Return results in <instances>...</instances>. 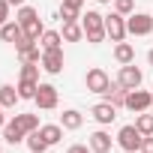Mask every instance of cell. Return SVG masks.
<instances>
[{
    "instance_id": "2",
    "label": "cell",
    "mask_w": 153,
    "mask_h": 153,
    "mask_svg": "<svg viewBox=\"0 0 153 153\" xmlns=\"http://www.w3.org/2000/svg\"><path fill=\"white\" fill-rule=\"evenodd\" d=\"M141 141H144V135L138 132V126H123V129H120V135H117V144H120L126 153L141 150Z\"/></svg>"
},
{
    "instance_id": "3",
    "label": "cell",
    "mask_w": 153,
    "mask_h": 153,
    "mask_svg": "<svg viewBox=\"0 0 153 153\" xmlns=\"http://www.w3.org/2000/svg\"><path fill=\"white\" fill-rule=\"evenodd\" d=\"M105 33L111 36V42H123V36H126L129 30H126V21H123V15H120V12L105 15Z\"/></svg>"
},
{
    "instance_id": "11",
    "label": "cell",
    "mask_w": 153,
    "mask_h": 153,
    "mask_svg": "<svg viewBox=\"0 0 153 153\" xmlns=\"http://www.w3.org/2000/svg\"><path fill=\"white\" fill-rule=\"evenodd\" d=\"M99 123H111L114 117H117V105H111V102H99V105H93V111H90Z\"/></svg>"
},
{
    "instance_id": "18",
    "label": "cell",
    "mask_w": 153,
    "mask_h": 153,
    "mask_svg": "<svg viewBox=\"0 0 153 153\" xmlns=\"http://www.w3.org/2000/svg\"><path fill=\"white\" fill-rule=\"evenodd\" d=\"M15 123H18V126H21L27 135L39 129V117H36V114H15Z\"/></svg>"
},
{
    "instance_id": "1",
    "label": "cell",
    "mask_w": 153,
    "mask_h": 153,
    "mask_svg": "<svg viewBox=\"0 0 153 153\" xmlns=\"http://www.w3.org/2000/svg\"><path fill=\"white\" fill-rule=\"evenodd\" d=\"M81 27H84V33H87V42H93V45H99L108 33H105V15H99V12H87V15H81Z\"/></svg>"
},
{
    "instance_id": "23",
    "label": "cell",
    "mask_w": 153,
    "mask_h": 153,
    "mask_svg": "<svg viewBox=\"0 0 153 153\" xmlns=\"http://www.w3.org/2000/svg\"><path fill=\"white\" fill-rule=\"evenodd\" d=\"M135 126H138V132H141V135H153V114H144V111H138V120H135Z\"/></svg>"
},
{
    "instance_id": "15",
    "label": "cell",
    "mask_w": 153,
    "mask_h": 153,
    "mask_svg": "<svg viewBox=\"0 0 153 153\" xmlns=\"http://www.w3.org/2000/svg\"><path fill=\"white\" fill-rule=\"evenodd\" d=\"M114 60L123 66V63H132L135 60V48L129 45V42H117V48H114Z\"/></svg>"
},
{
    "instance_id": "21",
    "label": "cell",
    "mask_w": 153,
    "mask_h": 153,
    "mask_svg": "<svg viewBox=\"0 0 153 153\" xmlns=\"http://www.w3.org/2000/svg\"><path fill=\"white\" fill-rule=\"evenodd\" d=\"M60 42H63V36H60L57 30H45V33H42V51L60 48Z\"/></svg>"
},
{
    "instance_id": "27",
    "label": "cell",
    "mask_w": 153,
    "mask_h": 153,
    "mask_svg": "<svg viewBox=\"0 0 153 153\" xmlns=\"http://www.w3.org/2000/svg\"><path fill=\"white\" fill-rule=\"evenodd\" d=\"M21 78L36 81V78H39V66H36V63H24V66H21Z\"/></svg>"
},
{
    "instance_id": "12",
    "label": "cell",
    "mask_w": 153,
    "mask_h": 153,
    "mask_svg": "<svg viewBox=\"0 0 153 153\" xmlns=\"http://www.w3.org/2000/svg\"><path fill=\"white\" fill-rule=\"evenodd\" d=\"M90 150H93V153H108V150H111V135L102 132V129L93 132V135H90Z\"/></svg>"
},
{
    "instance_id": "17",
    "label": "cell",
    "mask_w": 153,
    "mask_h": 153,
    "mask_svg": "<svg viewBox=\"0 0 153 153\" xmlns=\"http://www.w3.org/2000/svg\"><path fill=\"white\" fill-rule=\"evenodd\" d=\"M24 135H27V132H24V129H21V126H18L15 120H9V123L3 126V138H6L9 144H18V141H21Z\"/></svg>"
},
{
    "instance_id": "38",
    "label": "cell",
    "mask_w": 153,
    "mask_h": 153,
    "mask_svg": "<svg viewBox=\"0 0 153 153\" xmlns=\"http://www.w3.org/2000/svg\"><path fill=\"white\" fill-rule=\"evenodd\" d=\"M135 153H138V150H135Z\"/></svg>"
},
{
    "instance_id": "31",
    "label": "cell",
    "mask_w": 153,
    "mask_h": 153,
    "mask_svg": "<svg viewBox=\"0 0 153 153\" xmlns=\"http://www.w3.org/2000/svg\"><path fill=\"white\" fill-rule=\"evenodd\" d=\"M81 3H84V0H63V9H72V12H78V9H81Z\"/></svg>"
},
{
    "instance_id": "28",
    "label": "cell",
    "mask_w": 153,
    "mask_h": 153,
    "mask_svg": "<svg viewBox=\"0 0 153 153\" xmlns=\"http://www.w3.org/2000/svg\"><path fill=\"white\" fill-rule=\"evenodd\" d=\"M114 9H117L120 15H129V12L135 9V0H114Z\"/></svg>"
},
{
    "instance_id": "14",
    "label": "cell",
    "mask_w": 153,
    "mask_h": 153,
    "mask_svg": "<svg viewBox=\"0 0 153 153\" xmlns=\"http://www.w3.org/2000/svg\"><path fill=\"white\" fill-rule=\"evenodd\" d=\"M39 135H42V138H45V144L51 147V144H57V141L63 138V126H60V123H48V126H42V129H39Z\"/></svg>"
},
{
    "instance_id": "35",
    "label": "cell",
    "mask_w": 153,
    "mask_h": 153,
    "mask_svg": "<svg viewBox=\"0 0 153 153\" xmlns=\"http://www.w3.org/2000/svg\"><path fill=\"white\" fill-rule=\"evenodd\" d=\"M9 6H24V0H9Z\"/></svg>"
},
{
    "instance_id": "24",
    "label": "cell",
    "mask_w": 153,
    "mask_h": 153,
    "mask_svg": "<svg viewBox=\"0 0 153 153\" xmlns=\"http://www.w3.org/2000/svg\"><path fill=\"white\" fill-rule=\"evenodd\" d=\"M27 147H30V150H33V153H45V147H48V144H45V138H42V135H39V129H36V132H30V135H27Z\"/></svg>"
},
{
    "instance_id": "37",
    "label": "cell",
    "mask_w": 153,
    "mask_h": 153,
    "mask_svg": "<svg viewBox=\"0 0 153 153\" xmlns=\"http://www.w3.org/2000/svg\"><path fill=\"white\" fill-rule=\"evenodd\" d=\"M99 3H111V0H99Z\"/></svg>"
},
{
    "instance_id": "22",
    "label": "cell",
    "mask_w": 153,
    "mask_h": 153,
    "mask_svg": "<svg viewBox=\"0 0 153 153\" xmlns=\"http://www.w3.org/2000/svg\"><path fill=\"white\" fill-rule=\"evenodd\" d=\"M18 57H21V63H42V51H39V45H36V42H33L30 48L18 51Z\"/></svg>"
},
{
    "instance_id": "6",
    "label": "cell",
    "mask_w": 153,
    "mask_h": 153,
    "mask_svg": "<svg viewBox=\"0 0 153 153\" xmlns=\"http://www.w3.org/2000/svg\"><path fill=\"white\" fill-rule=\"evenodd\" d=\"M126 30H129L132 36H147V33L153 30V15H141V12H135V15L126 21Z\"/></svg>"
},
{
    "instance_id": "26",
    "label": "cell",
    "mask_w": 153,
    "mask_h": 153,
    "mask_svg": "<svg viewBox=\"0 0 153 153\" xmlns=\"http://www.w3.org/2000/svg\"><path fill=\"white\" fill-rule=\"evenodd\" d=\"M36 87H39L36 81L21 78V84H18V96H21V99H33V96H36Z\"/></svg>"
},
{
    "instance_id": "30",
    "label": "cell",
    "mask_w": 153,
    "mask_h": 153,
    "mask_svg": "<svg viewBox=\"0 0 153 153\" xmlns=\"http://www.w3.org/2000/svg\"><path fill=\"white\" fill-rule=\"evenodd\" d=\"M60 18H63V24H66V21H75V18H78V12H72V9H63V6H60Z\"/></svg>"
},
{
    "instance_id": "5",
    "label": "cell",
    "mask_w": 153,
    "mask_h": 153,
    "mask_svg": "<svg viewBox=\"0 0 153 153\" xmlns=\"http://www.w3.org/2000/svg\"><path fill=\"white\" fill-rule=\"evenodd\" d=\"M84 84H87V90H90V93H105L111 81H108V72L96 66V69H90V72H87V78H84Z\"/></svg>"
},
{
    "instance_id": "7",
    "label": "cell",
    "mask_w": 153,
    "mask_h": 153,
    "mask_svg": "<svg viewBox=\"0 0 153 153\" xmlns=\"http://www.w3.org/2000/svg\"><path fill=\"white\" fill-rule=\"evenodd\" d=\"M33 102H36L39 108L51 111V108L57 105V87H54V84H39V87H36V96H33Z\"/></svg>"
},
{
    "instance_id": "32",
    "label": "cell",
    "mask_w": 153,
    "mask_h": 153,
    "mask_svg": "<svg viewBox=\"0 0 153 153\" xmlns=\"http://www.w3.org/2000/svg\"><path fill=\"white\" fill-rule=\"evenodd\" d=\"M141 153H153V135H144V141H141Z\"/></svg>"
},
{
    "instance_id": "34",
    "label": "cell",
    "mask_w": 153,
    "mask_h": 153,
    "mask_svg": "<svg viewBox=\"0 0 153 153\" xmlns=\"http://www.w3.org/2000/svg\"><path fill=\"white\" fill-rule=\"evenodd\" d=\"M6 126V120H3V105H0V129Z\"/></svg>"
},
{
    "instance_id": "10",
    "label": "cell",
    "mask_w": 153,
    "mask_h": 153,
    "mask_svg": "<svg viewBox=\"0 0 153 153\" xmlns=\"http://www.w3.org/2000/svg\"><path fill=\"white\" fill-rule=\"evenodd\" d=\"M126 93H129V90H126L120 81H114V84H108V90H105V102H111V105L120 108V105H126Z\"/></svg>"
},
{
    "instance_id": "4",
    "label": "cell",
    "mask_w": 153,
    "mask_h": 153,
    "mask_svg": "<svg viewBox=\"0 0 153 153\" xmlns=\"http://www.w3.org/2000/svg\"><path fill=\"white\" fill-rule=\"evenodd\" d=\"M117 81H120L126 90H138V87H141V69L132 66V63H123V66H120V75H117Z\"/></svg>"
},
{
    "instance_id": "9",
    "label": "cell",
    "mask_w": 153,
    "mask_h": 153,
    "mask_svg": "<svg viewBox=\"0 0 153 153\" xmlns=\"http://www.w3.org/2000/svg\"><path fill=\"white\" fill-rule=\"evenodd\" d=\"M42 69H45V72H51V75H57V72L63 69V51H60V48L42 51Z\"/></svg>"
},
{
    "instance_id": "36",
    "label": "cell",
    "mask_w": 153,
    "mask_h": 153,
    "mask_svg": "<svg viewBox=\"0 0 153 153\" xmlns=\"http://www.w3.org/2000/svg\"><path fill=\"white\" fill-rule=\"evenodd\" d=\"M147 60H150V66H153V48H150V54H147Z\"/></svg>"
},
{
    "instance_id": "16",
    "label": "cell",
    "mask_w": 153,
    "mask_h": 153,
    "mask_svg": "<svg viewBox=\"0 0 153 153\" xmlns=\"http://www.w3.org/2000/svg\"><path fill=\"white\" fill-rule=\"evenodd\" d=\"M18 99H21V96H18V87H12V84H3V87H0V105H3V108H12Z\"/></svg>"
},
{
    "instance_id": "8",
    "label": "cell",
    "mask_w": 153,
    "mask_h": 153,
    "mask_svg": "<svg viewBox=\"0 0 153 153\" xmlns=\"http://www.w3.org/2000/svg\"><path fill=\"white\" fill-rule=\"evenodd\" d=\"M150 105H153V93H147V90H129L126 93V108H132L135 114L147 111Z\"/></svg>"
},
{
    "instance_id": "33",
    "label": "cell",
    "mask_w": 153,
    "mask_h": 153,
    "mask_svg": "<svg viewBox=\"0 0 153 153\" xmlns=\"http://www.w3.org/2000/svg\"><path fill=\"white\" fill-rule=\"evenodd\" d=\"M69 153H90V147H84V144H72Z\"/></svg>"
},
{
    "instance_id": "20",
    "label": "cell",
    "mask_w": 153,
    "mask_h": 153,
    "mask_svg": "<svg viewBox=\"0 0 153 153\" xmlns=\"http://www.w3.org/2000/svg\"><path fill=\"white\" fill-rule=\"evenodd\" d=\"M81 36H84V27H78L75 21H66V24H63V39H66V42H78Z\"/></svg>"
},
{
    "instance_id": "25",
    "label": "cell",
    "mask_w": 153,
    "mask_h": 153,
    "mask_svg": "<svg viewBox=\"0 0 153 153\" xmlns=\"http://www.w3.org/2000/svg\"><path fill=\"white\" fill-rule=\"evenodd\" d=\"M36 18H39V12H36L33 6H21V9H18V18H15V21H18V24L24 27V24H30V21H36Z\"/></svg>"
},
{
    "instance_id": "29",
    "label": "cell",
    "mask_w": 153,
    "mask_h": 153,
    "mask_svg": "<svg viewBox=\"0 0 153 153\" xmlns=\"http://www.w3.org/2000/svg\"><path fill=\"white\" fill-rule=\"evenodd\" d=\"M9 21V0H0V27Z\"/></svg>"
},
{
    "instance_id": "19",
    "label": "cell",
    "mask_w": 153,
    "mask_h": 153,
    "mask_svg": "<svg viewBox=\"0 0 153 153\" xmlns=\"http://www.w3.org/2000/svg\"><path fill=\"white\" fill-rule=\"evenodd\" d=\"M81 120H84V117H81L78 111H72V108L60 114V126H63V129H78V126H81Z\"/></svg>"
},
{
    "instance_id": "13",
    "label": "cell",
    "mask_w": 153,
    "mask_h": 153,
    "mask_svg": "<svg viewBox=\"0 0 153 153\" xmlns=\"http://www.w3.org/2000/svg\"><path fill=\"white\" fill-rule=\"evenodd\" d=\"M21 36H24V30H21L18 21H6L3 27H0V39H3V42H18Z\"/></svg>"
}]
</instances>
